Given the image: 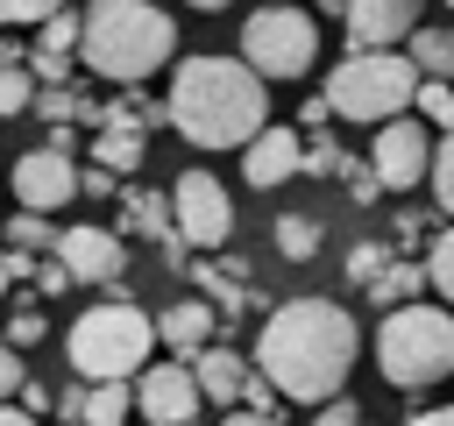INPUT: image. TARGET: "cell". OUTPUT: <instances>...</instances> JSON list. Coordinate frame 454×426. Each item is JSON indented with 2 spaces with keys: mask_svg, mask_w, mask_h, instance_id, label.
I'll return each mask as SVG.
<instances>
[{
  "mask_svg": "<svg viewBox=\"0 0 454 426\" xmlns=\"http://www.w3.org/2000/svg\"><path fill=\"white\" fill-rule=\"evenodd\" d=\"M312 426H362V405L340 390V398H326V405H312Z\"/></svg>",
  "mask_w": 454,
  "mask_h": 426,
  "instance_id": "cell-31",
  "label": "cell"
},
{
  "mask_svg": "<svg viewBox=\"0 0 454 426\" xmlns=\"http://www.w3.org/2000/svg\"><path fill=\"white\" fill-rule=\"evenodd\" d=\"M35 43H43V50H64V57H78V43H85V14L57 7L50 21H35Z\"/></svg>",
  "mask_w": 454,
  "mask_h": 426,
  "instance_id": "cell-24",
  "label": "cell"
},
{
  "mask_svg": "<svg viewBox=\"0 0 454 426\" xmlns=\"http://www.w3.org/2000/svg\"><path fill=\"white\" fill-rule=\"evenodd\" d=\"M57 241H64V234H57L50 213H35V206H21V213L7 220V248H35V256H43V248H57Z\"/></svg>",
  "mask_w": 454,
  "mask_h": 426,
  "instance_id": "cell-22",
  "label": "cell"
},
{
  "mask_svg": "<svg viewBox=\"0 0 454 426\" xmlns=\"http://www.w3.org/2000/svg\"><path fill=\"white\" fill-rule=\"evenodd\" d=\"M419 85H426V71H419L411 50H348L326 71V106L340 121L383 128V121H397V114L419 106Z\"/></svg>",
  "mask_w": 454,
  "mask_h": 426,
  "instance_id": "cell-6",
  "label": "cell"
},
{
  "mask_svg": "<svg viewBox=\"0 0 454 426\" xmlns=\"http://www.w3.org/2000/svg\"><path fill=\"white\" fill-rule=\"evenodd\" d=\"M277 248H284V263H312V256H319V220L284 213V220H277Z\"/></svg>",
  "mask_w": 454,
  "mask_h": 426,
  "instance_id": "cell-23",
  "label": "cell"
},
{
  "mask_svg": "<svg viewBox=\"0 0 454 426\" xmlns=\"http://www.w3.org/2000/svg\"><path fill=\"white\" fill-rule=\"evenodd\" d=\"M50 256H64L78 284H114V277H121V263H128L121 234H106V227H64V241H57Z\"/></svg>",
  "mask_w": 454,
  "mask_h": 426,
  "instance_id": "cell-14",
  "label": "cell"
},
{
  "mask_svg": "<svg viewBox=\"0 0 454 426\" xmlns=\"http://www.w3.org/2000/svg\"><path fill=\"white\" fill-rule=\"evenodd\" d=\"M35 92H43L35 64H21V57H7V50H0V121L28 114V106H35Z\"/></svg>",
  "mask_w": 454,
  "mask_h": 426,
  "instance_id": "cell-18",
  "label": "cell"
},
{
  "mask_svg": "<svg viewBox=\"0 0 454 426\" xmlns=\"http://www.w3.org/2000/svg\"><path fill=\"white\" fill-rule=\"evenodd\" d=\"M0 426H43V412H28L21 398H7V405H0Z\"/></svg>",
  "mask_w": 454,
  "mask_h": 426,
  "instance_id": "cell-36",
  "label": "cell"
},
{
  "mask_svg": "<svg viewBox=\"0 0 454 426\" xmlns=\"http://www.w3.org/2000/svg\"><path fill=\"white\" fill-rule=\"evenodd\" d=\"M21 405H28V412H50V405H57V398H50V390H43V383H21Z\"/></svg>",
  "mask_w": 454,
  "mask_h": 426,
  "instance_id": "cell-39",
  "label": "cell"
},
{
  "mask_svg": "<svg viewBox=\"0 0 454 426\" xmlns=\"http://www.w3.org/2000/svg\"><path fill=\"white\" fill-rule=\"evenodd\" d=\"M64 0H0V28H21V21H50Z\"/></svg>",
  "mask_w": 454,
  "mask_h": 426,
  "instance_id": "cell-29",
  "label": "cell"
},
{
  "mask_svg": "<svg viewBox=\"0 0 454 426\" xmlns=\"http://www.w3.org/2000/svg\"><path fill=\"white\" fill-rule=\"evenodd\" d=\"M213 320H220V312H213L206 298H177V305H170V312H163L156 327H163V348L192 362L199 348H213Z\"/></svg>",
  "mask_w": 454,
  "mask_h": 426,
  "instance_id": "cell-15",
  "label": "cell"
},
{
  "mask_svg": "<svg viewBox=\"0 0 454 426\" xmlns=\"http://www.w3.org/2000/svg\"><path fill=\"white\" fill-rule=\"evenodd\" d=\"M43 334H50V327H43V312H35V305H14V320H7V341H14V348H35Z\"/></svg>",
  "mask_w": 454,
  "mask_h": 426,
  "instance_id": "cell-30",
  "label": "cell"
},
{
  "mask_svg": "<svg viewBox=\"0 0 454 426\" xmlns=\"http://www.w3.org/2000/svg\"><path fill=\"white\" fill-rule=\"evenodd\" d=\"M419 114L447 135V128H454V78H426V85H419Z\"/></svg>",
  "mask_w": 454,
  "mask_h": 426,
  "instance_id": "cell-25",
  "label": "cell"
},
{
  "mask_svg": "<svg viewBox=\"0 0 454 426\" xmlns=\"http://www.w3.org/2000/svg\"><path fill=\"white\" fill-rule=\"evenodd\" d=\"M85 390H92V383L78 376V383H71V390L57 398V419H64V426H85Z\"/></svg>",
  "mask_w": 454,
  "mask_h": 426,
  "instance_id": "cell-34",
  "label": "cell"
},
{
  "mask_svg": "<svg viewBox=\"0 0 454 426\" xmlns=\"http://www.w3.org/2000/svg\"><path fill=\"white\" fill-rule=\"evenodd\" d=\"M355 355H362V327L355 312H340V298H284L255 334V369L284 390V405L340 398Z\"/></svg>",
  "mask_w": 454,
  "mask_h": 426,
  "instance_id": "cell-1",
  "label": "cell"
},
{
  "mask_svg": "<svg viewBox=\"0 0 454 426\" xmlns=\"http://www.w3.org/2000/svg\"><path fill=\"white\" fill-rule=\"evenodd\" d=\"M156 341H163V327H156L142 305L106 298V305H85V312L71 320L64 362H71L85 383H114V376H142L149 355H156Z\"/></svg>",
  "mask_w": 454,
  "mask_h": 426,
  "instance_id": "cell-5",
  "label": "cell"
},
{
  "mask_svg": "<svg viewBox=\"0 0 454 426\" xmlns=\"http://www.w3.org/2000/svg\"><path fill=\"white\" fill-rule=\"evenodd\" d=\"M92 156H99L106 170H121V178L142 170V128H135V121H106L99 142H92Z\"/></svg>",
  "mask_w": 454,
  "mask_h": 426,
  "instance_id": "cell-17",
  "label": "cell"
},
{
  "mask_svg": "<svg viewBox=\"0 0 454 426\" xmlns=\"http://www.w3.org/2000/svg\"><path fill=\"white\" fill-rule=\"evenodd\" d=\"M305 170L333 178V170H340V149H333V142H305Z\"/></svg>",
  "mask_w": 454,
  "mask_h": 426,
  "instance_id": "cell-35",
  "label": "cell"
},
{
  "mask_svg": "<svg viewBox=\"0 0 454 426\" xmlns=\"http://www.w3.org/2000/svg\"><path fill=\"white\" fill-rule=\"evenodd\" d=\"M419 284H433V270H426V263H390V270L369 284V298H376V305H404Z\"/></svg>",
  "mask_w": 454,
  "mask_h": 426,
  "instance_id": "cell-21",
  "label": "cell"
},
{
  "mask_svg": "<svg viewBox=\"0 0 454 426\" xmlns=\"http://www.w3.org/2000/svg\"><path fill=\"white\" fill-rule=\"evenodd\" d=\"M14 199L35 206V213H57V206L85 199V170L71 163L64 142H43V149H28V156L14 163Z\"/></svg>",
  "mask_w": 454,
  "mask_h": 426,
  "instance_id": "cell-11",
  "label": "cell"
},
{
  "mask_svg": "<svg viewBox=\"0 0 454 426\" xmlns=\"http://www.w3.org/2000/svg\"><path fill=\"white\" fill-rule=\"evenodd\" d=\"M376 369L390 390H433L454 376V305L404 298L376 327Z\"/></svg>",
  "mask_w": 454,
  "mask_h": 426,
  "instance_id": "cell-4",
  "label": "cell"
},
{
  "mask_svg": "<svg viewBox=\"0 0 454 426\" xmlns=\"http://www.w3.org/2000/svg\"><path fill=\"white\" fill-rule=\"evenodd\" d=\"M170 206H177V234L192 248H220L234 234V199H227V185L213 170H184L170 185Z\"/></svg>",
  "mask_w": 454,
  "mask_h": 426,
  "instance_id": "cell-10",
  "label": "cell"
},
{
  "mask_svg": "<svg viewBox=\"0 0 454 426\" xmlns=\"http://www.w3.org/2000/svg\"><path fill=\"white\" fill-rule=\"evenodd\" d=\"M177 50V28L163 7L149 0H92L85 7V43H78V64L106 85H142L170 64Z\"/></svg>",
  "mask_w": 454,
  "mask_h": 426,
  "instance_id": "cell-3",
  "label": "cell"
},
{
  "mask_svg": "<svg viewBox=\"0 0 454 426\" xmlns=\"http://www.w3.org/2000/svg\"><path fill=\"white\" fill-rule=\"evenodd\" d=\"M433 121L426 114H397L376 128L369 142V170L383 178V192H411V185H433Z\"/></svg>",
  "mask_w": 454,
  "mask_h": 426,
  "instance_id": "cell-8",
  "label": "cell"
},
{
  "mask_svg": "<svg viewBox=\"0 0 454 426\" xmlns=\"http://www.w3.org/2000/svg\"><path fill=\"white\" fill-rule=\"evenodd\" d=\"M404 426H454V405H433V412H419V419H404Z\"/></svg>",
  "mask_w": 454,
  "mask_h": 426,
  "instance_id": "cell-40",
  "label": "cell"
},
{
  "mask_svg": "<svg viewBox=\"0 0 454 426\" xmlns=\"http://www.w3.org/2000/svg\"><path fill=\"white\" fill-rule=\"evenodd\" d=\"M220 426H277V419H270V412H255V405H241V412H227Z\"/></svg>",
  "mask_w": 454,
  "mask_h": 426,
  "instance_id": "cell-38",
  "label": "cell"
},
{
  "mask_svg": "<svg viewBox=\"0 0 454 426\" xmlns=\"http://www.w3.org/2000/svg\"><path fill=\"white\" fill-rule=\"evenodd\" d=\"M106 192H114V170H106V163H99V170H85V199H106Z\"/></svg>",
  "mask_w": 454,
  "mask_h": 426,
  "instance_id": "cell-37",
  "label": "cell"
},
{
  "mask_svg": "<svg viewBox=\"0 0 454 426\" xmlns=\"http://www.w3.org/2000/svg\"><path fill=\"white\" fill-rule=\"evenodd\" d=\"M128 412H135L128 376H114V383H92V390H85V426H121Z\"/></svg>",
  "mask_w": 454,
  "mask_h": 426,
  "instance_id": "cell-19",
  "label": "cell"
},
{
  "mask_svg": "<svg viewBox=\"0 0 454 426\" xmlns=\"http://www.w3.org/2000/svg\"><path fill=\"white\" fill-rule=\"evenodd\" d=\"M241 57H248L270 85H291V78H305V71L319 64V21H312L305 7L262 0V7L248 14V28H241Z\"/></svg>",
  "mask_w": 454,
  "mask_h": 426,
  "instance_id": "cell-7",
  "label": "cell"
},
{
  "mask_svg": "<svg viewBox=\"0 0 454 426\" xmlns=\"http://www.w3.org/2000/svg\"><path fill=\"white\" fill-rule=\"evenodd\" d=\"M21 383H28L21 348H14V341H0V405H7V398H21Z\"/></svg>",
  "mask_w": 454,
  "mask_h": 426,
  "instance_id": "cell-32",
  "label": "cell"
},
{
  "mask_svg": "<svg viewBox=\"0 0 454 426\" xmlns=\"http://www.w3.org/2000/svg\"><path fill=\"white\" fill-rule=\"evenodd\" d=\"M199 405H213V398H206L199 369H184V355H170V362H156V369L135 376L142 426H199Z\"/></svg>",
  "mask_w": 454,
  "mask_h": 426,
  "instance_id": "cell-9",
  "label": "cell"
},
{
  "mask_svg": "<svg viewBox=\"0 0 454 426\" xmlns=\"http://www.w3.org/2000/svg\"><path fill=\"white\" fill-rule=\"evenodd\" d=\"M28 64H35V78H43V85H71V57H64V50H35Z\"/></svg>",
  "mask_w": 454,
  "mask_h": 426,
  "instance_id": "cell-33",
  "label": "cell"
},
{
  "mask_svg": "<svg viewBox=\"0 0 454 426\" xmlns=\"http://www.w3.org/2000/svg\"><path fill=\"white\" fill-rule=\"evenodd\" d=\"M390 263H397V256H390V248H383V241H355V248H348V270H355V277H362V284H376V277H383V270H390Z\"/></svg>",
  "mask_w": 454,
  "mask_h": 426,
  "instance_id": "cell-28",
  "label": "cell"
},
{
  "mask_svg": "<svg viewBox=\"0 0 454 426\" xmlns=\"http://www.w3.org/2000/svg\"><path fill=\"white\" fill-rule=\"evenodd\" d=\"M298 170H305V135H298V128H277V121H270V128L241 149V178L262 185V192L284 185V178H298Z\"/></svg>",
  "mask_w": 454,
  "mask_h": 426,
  "instance_id": "cell-13",
  "label": "cell"
},
{
  "mask_svg": "<svg viewBox=\"0 0 454 426\" xmlns=\"http://www.w3.org/2000/svg\"><path fill=\"white\" fill-rule=\"evenodd\" d=\"M426 270H433V291L454 305V227H447V234H433V248H426Z\"/></svg>",
  "mask_w": 454,
  "mask_h": 426,
  "instance_id": "cell-26",
  "label": "cell"
},
{
  "mask_svg": "<svg viewBox=\"0 0 454 426\" xmlns=\"http://www.w3.org/2000/svg\"><path fill=\"white\" fill-rule=\"evenodd\" d=\"M14 284H21V277H14V256H7V241H0V298H7Z\"/></svg>",
  "mask_w": 454,
  "mask_h": 426,
  "instance_id": "cell-41",
  "label": "cell"
},
{
  "mask_svg": "<svg viewBox=\"0 0 454 426\" xmlns=\"http://www.w3.org/2000/svg\"><path fill=\"white\" fill-rule=\"evenodd\" d=\"M447 7H454V0H447Z\"/></svg>",
  "mask_w": 454,
  "mask_h": 426,
  "instance_id": "cell-43",
  "label": "cell"
},
{
  "mask_svg": "<svg viewBox=\"0 0 454 426\" xmlns=\"http://www.w3.org/2000/svg\"><path fill=\"white\" fill-rule=\"evenodd\" d=\"M163 106L192 149H248L270 128V78L248 57H184Z\"/></svg>",
  "mask_w": 454,
  "mask_h": 426,
  "instance_id": "cell-2",
  "label": "cell"
},
{
  "mask_svg": "<svg viewBox=\"0 0 454 426\" xmlns=\"http://www.w3.org/2000/svg\"><path fill=\"white\" fill-rule=\"evenodd\" d=\"M184 7H199V14H213V7H227V0H184Z\"/></svg>",
  "mask_w": 454,
  "mask_h": 426,
  "instance_id": "cell-42",
  "label": "cell"
},
{
  "mask_svg": "<svg viewBox=\"0 0 454 426\" xmlns=\"http://www.w3.org/2000/svg\"><path fill=\"white\" fill-rule=\"evenodd\" d=\"M433 199H440V213L454 220V128H447L440 149H433Z\"/></svg>",
  "mask_w": 454,
  "mask_h": 426,
  "instance_id": "cell-27",
  "label": "cell"
},
{
  "mask_svg": "<svg viewBox=\"0 0 454 426\" xmlns=\"http://www.w3.org/2000/svg\"><path fill=\"white\" fill-rule=\"evenodd\" d=\"M192 369H199V383H206V398H213V405H234V398L248 390V376H255L234 348H199V355H192Z\"/></svg>",
  "mask_w": 454,
  "mask_h": 426,
  "instance_id": "cell-16",
  "label": "cell"
},
{
  "mask_svg": "<svg viewBox=\"0 0 454 426\" xmlns=\"http://www.w3.org/2000/svg\"><path fill=\"white\" fill-rule=\"evenodd\" d=\"M426 28V0H348L340 7V36L348 50H397Z\"/></svg>",
  "mask_w": 454,
  "mask_h": 426,
  "instance_id": "cell-12",
  "label": "cell"
},
{
  "mask_svg": "<svg viewBox=\"0 0 454 426\" xmlns=\"http://www.w3.org/2000/svg\"><path fill=\"white\" fill-rule=\"evenodd\" d=\"M404 50L419 57V71H426V78H454V28H419Z\"/></svg>",
  "mask_w": 454,
  "mask_h": 426,
  "instance_id": "cell-20",
  "label": "cell"
}]
</instances>
